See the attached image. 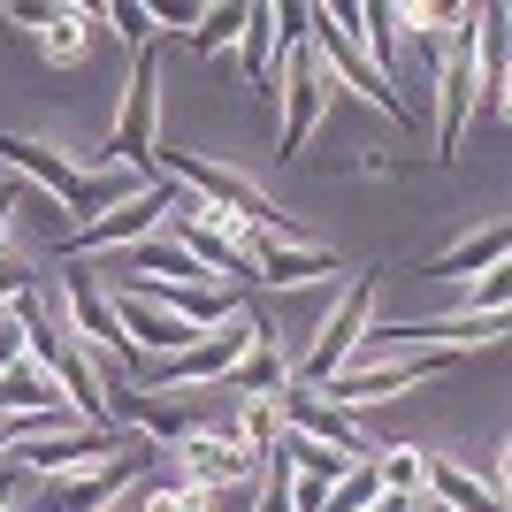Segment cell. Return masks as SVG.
Instances as JSON below:
<instances>
[{"label": "cell", "mask_w": 512, "mask_h": 512, "mask_svg": "<svg viewBox=\"0 0 512 512\" xmlns=\"http://www.w3.org/2000/svg\"><path fill=\"white\" fill-rule=\"evenodd\" d=\"M245 337H253V314L237 306L222 329H207L199 344H184L176 360H153V367H146V390H153V398H169V390H214V383H222V375L237 367Z\"/></svg>", "instance_id": "cell-3"}, {"label": "cell", "mask_w": 512, "mask_h": 512, "mask_svg": "<svg viewBox=\"0 0 512 512\" xmlns=\"http://www.w3.org/2000/svg\"><path fill=\"white\" fill-rule=\"evenodd\" d=\"M367 314H375V276H360V283H352V291H344L337 306H329V321L314 329V344H306L299 360H291V383H306V390H321V383H329V375H337V367L352 360V344H360Z\"/></svg>", "instance_id": "cell-8"}, {"label": "cell", "mask_w": 512, "mask_h": 512, "mask_svg": "<svg viewBox=\"0 0 512 512\" xmlns=\"http://www.w3.org/2000/svg\"><path fill=\"white\" fill-rule=\"evenodd\" d=\"M283 383H291V352H283V344H276V329H268V321L253 314V337H245L237 367H230V375H222L214 390H230L237 406H245V398H276Z\"/></svg>", "instance_id": "cell-14"}, {"label": "cell", "mask_w": 512, "mask_h": 512, "mask_svg": "<svg viewBox=\"0 0 512 512\" xmlns=\"http://www.w3.org/2000/svg\"><path fill=\"white\" fill-rule=\"evenodd\" d=\"M16 199H23L16 184H0V237H8V214H16Z\"/></svg>", "instance_id": "cell-29"}, {"label": "cell", "mask_w": 512, "mask_h": 512, "mask_svg": "<svg viewBox=\"0 0 512 512\" xmlns=\"http://www.w3.org/2000/svg\"><path fill=\"white\" fill-rule=\"evenodd\" d=\"M169 199H176V184H146L130 207L100 214V222H85V230H62V253H115V245H138V237H153L161 222H169Z\"/></svg>", "instance_id": "cell-11"}, {"label": "cell", "mask_w": 512, "mask_h": 512, "mask_svg": "<svg viewBox=\"0 0 512 512\" xmlns=\"http://www.w3.org/2000/svg\"><path fill=\"white\" fill-rule=\"evenodd\" d=\"M421 490L436 497L444 512H505V490H490L482 474L451 467V459H428V467H421Z\"/></svg>", "instance_id": "cell-19"}, {"label": "cell", "mask_w": 512, "mask_h": 512, "mask_svg": "<svg viewBox=\"0 0 512 512\" xmlns=\"http://www.w3.org/2000/svg\"><path fill=\"white\" fill-rule=\"evenodd\" d=\"M444 367H459V352H406V360H360V367H337L329 383H321V398L337 413H360V406H383V398H398V390L428 383V375H444Z\"/></svg>", "instance_id": "cell-2"}, {"label": "cell", "mask_w": 512, "mask_h": 512, "mask_svg": "<svg viewBox=\"0 0 512 512\" xmlns=\"http://www.w3.org/2000/svg\"><path fill=\"white\" fill-rule=\"evenodd\" d=\"M176 474L222 497V490H245V482L260 474V459L245 451V436H237V428H192V436L176 444Z\"/></svg>", "instance_id": "cell-9"}, {"label": "cell", "mask_w": 512, "mask_h": 512, "mask_svg": "<svg viewBox=\"0 0 512 512\" xmlns=\"http://www.w3.org/2000/svg\"><path fill=\"white\" fill-rule=\"evenodd\" d=\"M276 100H283V123H276V153L299 161V146L314 138L321 123V100H329V69H321L314 39H276Z\"/></svg>", "instance_id": "cell-1"}, {"label": "cell", "mask_w": 512, "mask_h": 512, "mask_svg": "<svg viewBox=\"0 0 512 512\" xmlns=\"http://www.w3.org/2000/svg\"><path fill=\"white\" fill-rule=\"evenodd\" d=\"M260 512H291V467H283L276 451L260 459Z\"/></svg>", "instance_id": "cell-27"}, {"label": "cell", "mask_w": 512, "mask_h": 512, "mask_svg": "<svg viewBox=\"0 0 512 512\" xmlns=\"http://www.w3.org/2000/svg\"><path fill=\"white\" fill-rule=\"evenodd\" d=\"M237 62L260 85V100H276V0H245V23H237Z\"/></svg>", "instance_id": "cell-17"}, {"label": "cell", "mask_w": 512, "mask_h": 512, "mask_svg": "<svg viewBox=\"0 0 512 512\" xmlns=\"http://www.w3.org/2000/svg\"><path fill=\"white\" fill-rule=\"evenodd\" d=\"M245 260H253V283H276V291H306V283L337 276V253L299 245V237H283V230H260L245 245Z\"/></svg>", "instance_id": "cell-13"}, {"label": "cell", "mask_w": 512, "mask_h": 512, "mask_svg": "<svg viewBox=\"0 0 512 512\" xmlns=\"http://www.w3.org/2000/svg\"><path fill=\"white\" fill-rule=\"evenodd\" d=\"M505 291H512V283H505V268H490V276H482V283L467 291V306H459V314H505Z\"/></svg>", "instance_id": "cell-28"}, {"label": "cell", "mask_w": 512, "mask_h": 512, "mask_svg": "<svg viewBox=\"0 0 512 512\" xmlns=\"http://www.w3.org/2000/svg\"><path fill=\"white\" fill-rule=\"evenodd\" d=\"M337 23L352 31V39H360V54L375 62V77H383V85L398 92V8H390V0H360V8L344 0V8H337Z\"/></svg>", "instance_id": "cell-15"}, {"label": "cell", "mask_w": 512, "mask_h": 512, "mask_svg": "<svg viewBox=\"0 0 512 512\" xmlns=\"http://www.w3.org/2000/svg\"><path fill=\"white\" fill-rule=\"evenodd\" d=\"M153 138H161V54H130V85H123V115H115V169H153Z\"/></svg>", "instance_id": "cell-6"}, {"label": "cell", "mask_w": 512, "mask_h": 512, "mask_svg": "<svg viewBox=\"0 0 512 512\" xmlns=\"http://www.w3.org/2000/svg\"><path fill=\"white\" fill-rule=\"evenodd\" d=\"M130 451L123 436H107V428H46V436H16V444L0 451L16 474H46V482H62V474H85L100 459Z\"/></svg>", "instance_id": "cell-7"}, {"label": "cell", "mask_w": 512, "mask_h": 512, "mask_svg": "<svg viewBox=\"0 0 512 512\" xmlns=\"http://www.w3.org/2000/svg\"><path fill=\"white\" fill-rule=\"evenodd\" d=\"M237 23H245V0H222V8H207V16L184 31V46H192V54H222V46H237Z\"/></svg>", "instance_id": "cell-22"}, {"label": "cell", "mask_w": 512, "mask_h": 512, "mask_svg": "<svg viewBox=\"0 0 512 512\" xmlns=\"http://www.w3.org/2000/svg\"><path fill=\"white\" fill-rule=\"evenodd\" d=\"M505 245H512V230L505 222H490V230H474V237H459L451 253H436V260H421V276H474V268H505Z\"/></svg>", "instance_id": "cell-20"}, {"label": "cell", "mask_w": 512, "mask_h": 512, "mask_svg": "<svg viewBox=\"0 0 512 512\" xmlns=\"http://www.w3.org/2000/svg\"><path fill=\"white\" fill-rule=\"evenodd\" d=\"M306 39H314V54H321V69H329V77H344V85L360 92L367 107H383L390 123H406V130H413L406 100H398V92H390L383 77H375V62L360 54V39H352V31L337 23V8H306Z\"/></svg>", "instance_id": "cell-5"}, {"label": "cell", "mask_w": 512, "mask_h": 512, "mask_svg": "<svg viewBox=\"0 0 512 512\" xmlns=\"http://www.w3.org/2000/svg\"><path fill=\"white\" fill-rule=\"evenodd\" d=\"M107 23H115V39H123L130 54H153V31H161V23H153V8H138V0H115V8H107Z\"/></svg>", "instance_id": "cell-26"}, {"label": "cell", "mask_w": 512, "mask_h": 512, "mask_svg": "<svg viewBox=\"0 0 512 512\" xmlns=\"http://www.w3.org/2000/svg\"><path fill=\"white\" fill-rule=\"evenodd\" d=\"M230 428L245 436V451H253V459H268V451H276V436H283V421H276V406H268V398H245Z\"/></svg>", "instance_id": "cell-24"}, {"label": "cell", "mask_w": 512, "mask_h": 512, "mask_svg": "<svg viewBox=\"0 0 512 512\" xmlns=\"http://www.w3.org/2000/svg\"><path fill=\"white\" fill-rule=\"evenodd\" d=\"M421 467H428V459H421V451H406V444L375 451V482H383V497H421Z\"/></svg>", "instance_id": "cell-23"}, {"label": "cell", "mask_w": 512, "mask_h": 512, "mask_svg": "<svg viewBox=\"0 0 512 512\" xmlns=\"http://www.w3.org/2000/svg\"><path fill=\"white\" fill-rule=\"evenodd\" d=\"M85 23H107V8H54L46 16V31H39V46H46V62H77L85 54Z\"/></svg>", "instance_id": "cell-21"}, {"label": "cell", "mask_w": 512, "mask_h": 512, "mask_svg": "<svg viewBox=\"0 0 512 512\" xmlns=\"http://www.w3.org/2000/svg\"><path fill=\"white\" fill-rule=\"evenodd\" d=\"M138 192H146V176H138V169H115V161H107L100 176H85V184H77V199L62 207V230H85V222H100V214L130 207Z\"/></svg>", "instance_id": "cell-16"}, {"label": "cell", "mask_w": 512, "mask_h": 512, "mask_svg": "<svg viewBox=\"0 0 512 512\" xmlns=\"http://www.w3.org/2000/svg\"><path fill=\"white\" fill-rule=\"evenodd\" d=\"M62 321H69V344H85V352H115L130 375H146V352L123 337L115 299L100 291V268H69V276H62Z\"/></svg>", "instance_id": "cell-4"}, {"label": "cell", "mask_w": 512, "mask_h": 512, "mask_svg": "<svg viewBox=\"0 0 512 512\" xmlns=\"http://www.w3.org/2000/svg\"><path fill=\"white\" fill-rule=\"evenodd\" d=\"M268 406H276V421L291 428V436H314V444L344 451V459H375V451L360 444V421H352V413H337L329 398H321V390H306V383H283L276 398H268Z\"/></svg>", "instance_id": "cell-12"}, {"label": "cell", "mask_w": 512, "mask_h": 512, "mask_svg": "<svg viewBox=\"0 0 512 512\" xmlns=\"http://www.w3.org/2000/svg\"><path fill=\"white\" fill-rule=\"evenodd\" d=\"M421 512H444V505H436V497H421Z\"/></svg>", "instance_id": "cell-30"}, {"label": "cell", "mask_w": 512, "mask_h": 512, "mask_svg": "<svg viewBox=\"0 0 512 512\" xmlns=\"http://www.w3.org/2000/svg\"><path fill=\"white\" fill-rule=\"evenodd\" d=\"M138 512H214V490H199V482H184V474H176V482H153Z\"/></svg>", "instance_id": "cell-25"}, {"label": "cell", "mask_w": 512, "mask_h": 512, "mask_svg": "<svg viewBox=\"0 0 512 512\" xmlns=\"http://www.w3.org/2000/svg\"><path fill=\"white\" fill-rule=\"evenodd\" d=\"M0 512H8V505H0Z\"/></svg>", "instance_id": "cell-31"}, {"label": "cell", "mask_w": 512, "mask_h": 512, "mask_svg": "<svg viewBox=\"0 0 512 512\" xmlns=\"http://www.w3.org/2000/svg\"><path fill=\"white\" fill-rule=\"evenodd\" d=\"M0 161H8V169H16V176H31L39 192H54V199H62V207H69V199H77V184H85V169H77V161H62V153L31 146V138H8V130H0Z\"/></svg>", "instance_id": "cell-18"}, {"label": "cell", "mask_w": 512, "mask_h": 512, "mask_svg": "<svg viewBox=\"0 0 512 512\" xmlns=\"http://www.w3.org/2000/svg\"><path fill=\"white\" fill-rule=\"evenodd\" d=\"M146 467H153V451L130 444V451H115V459H100V467H85V474H62V482L46 490V512H115V497H123L130 482H146Z\"/></svg>", "instance_id": "cell-10"}]
</instances>
